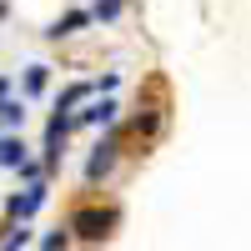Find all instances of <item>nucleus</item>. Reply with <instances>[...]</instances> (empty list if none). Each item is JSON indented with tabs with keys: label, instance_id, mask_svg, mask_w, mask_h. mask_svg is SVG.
<instances>
[{
	"label": "nucleus",
	"instance_id": "9b49d317",
	"mask_svg": "<svg viewBox=\"0 0 251 251\" xmlns=\"http://www.w3.org/2000/svg\"><path fill=\"white\" fill-rule=\"evenodd\" d=\"M20 246H25V231H15V236H10L5 246H0V251H20Z\"/></svg>",
	"mask_w": 251,
	"mask_h": 251
},
{
	"label": "nucleus",
	"instance_id": "6e6552de",
	"mask_svg": "<svg viewBox=\"0 0 251 251\" xmlns=\"http://www.w3.org/2000/svg\"><path fill=\"white\" fill-rule=\"evenodd\" d=\"M0 121H5V126H20V121H25V106H20V100H0Z\"/></svg>",
	"mask_w": 251,
	"mask_h": 251
},
{
	"label": "nucleus",
	"instance_id": "7ed1b4c3",
	"mask_svg": "<svg viewBox=\"0 0 251 251\" xmlns=\"http://www.w3.org/2000/svg\"><path fill=\"white\" fill-rule=\"evenodd\" d=\"M75 121H91V126H111L116 121V100H96L91 111H80Z\"/></svg>",
	"mask_w": 251,
	"mask_h": 251
},
{
	"label": "nucleus",
	"instance_id": "423d86ee",
	"mask_svg": "<svg viewBox=\"0 0 251 251\" xmlns=\"http://www.w3.org/2000/svg\"><path fill=\"white\" fill-rule=\"evenodd\" d=\"M80 25H86V10H75V15H66V20H55V25H50V40L71 35V30H80Z\"/></svg>",
	"mask_w": 251,
	"mask_h": 251
},
{
	"label": "nucleus",
	"instance_id": "f03ea898",
	"mask_svg": "<svg viewBox=\"0 0 251 251\" xmlns=\"http://www.w3.org/2000/svg\"><path fill=\"white\" fill-rule=\"evenodd\" d=\"M116 151H121V141H116V136H106V141L96 146V156H91V166H86V176H91V181H100V176L111 171V161H116Z\"/></svg>",
	"mask_w": 251,
	"mask_h": 251
},
{
	"label": "nucleus",
	"instance_id": "20e7f679",
	"mask_svg": "<svg viewBox=\"0 0 251 251\" xmlns=\"http://www.w3.org/2000/svg\"><path fill=\"white\" fill-rule=\"evenodd\" d=\"M40 201H46V186H30L25 196H15V201H10V211H15V216H30Z\"/></svg>",
	"mask_w": 251,
	"mask_h": 251
},
{
	"label": "nucleus",
	"instance_id": "39448f33",
	"mask_svg": "<svg viewBox=\"0 0 251 251\" xmlns=\"http://www.w3.org/2000/svg\"><path fill=\"white\" fill-rule=\"evenodd\" d=\"M0 166H25V146H20L15 136L0 141Z\"/></svg>",
	"mask_w": 251,
	"mask_h": 251
},
{
	"label": "nucleus",
	"instance_id": "0eeeda50",
	"mask_svg": "<svg viewBox=\"0 0 251 251\" xmlns=\"http://www.w3.org/2000/svg\"><path fill=\"white\" fill-rule=\"evenodd\" d=\"M46 80H50V66H30V71H25V91H30V96L46 91Z\"/></svg>",
	"mask_w": 251,
	"mask_h": 251
},
{
	"label": "nucleus",
	"instance_id": "f257e3e1",
	"mask_svg": "<svg viewBox=\"0 0 251 251\" xmlns=\"http://www.w3.org/2000/svg\"><path fill=\"white\" fill-rule=\"evenodd\" d=\"M111 226H116V211H111V206H106V211H100V206H80V211L71 216V231H80L86 241L111 236Z\"/></svg>",
	"mask_w": 251,
	"mask_h": 251
},
{
	"label": "nucleus",
	"instance_id": "1a4fd4ad",
	"mask_svg": "<svg viewBox=\"0 0 251 251\" xmlns=\"http://www.w3.org/2000/svg\"><path fill=\"white\" fill-rule=\"evenodd\" d=\"M86 96H91V86H86V80H80V86H71L66 96H60V106H55V111H71L75 100H86Z\"/></svg>",
	"mask_w": 251,
	"mask_h": 251
},
{
	"label": "nucleus",
	"instance_id": "9d476101",
	"mask_svg": "<svg viewBox=\"0 0 251 251\" xmlns=\"http://www.w3.org/2000/svg\"><path fill=\"white\" fill-rule=\"evenodd\" d=\"M116 10H121V0H100V5H96V15H100V20H111Z\"/></svg>",
	"mask_w": 251,
	"mask_h": 251
}]
</instances>
